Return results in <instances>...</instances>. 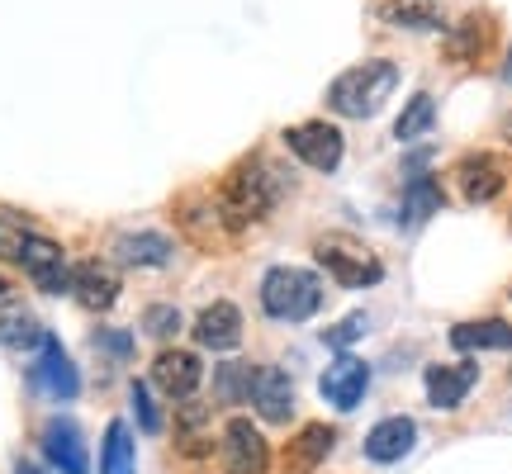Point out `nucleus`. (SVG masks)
I'll return each instance as SVG.
<instances>
[{
    "label": "nucleus",
    "mask_w": 512,
    "mask_h": 474,
    "mask_svg": "<svg viewBox=\"0 0 512 474\" xmlns=\"http://www.w3.org/2000/svg\"><path fill=\"white\" fill-rule=\"evenodd\" d=\"M342 143H347L342 128L328 124V119H304V124L285 128V147L313 171H337L342 166Z\"/></svg>",
    "instance_id": "nucleus-4"
},
{
    "label": "nucleus",
    "mask_w": 512,
    "mask_h": 474,
    "mask_svg": "<svg viewBox=\"0 0 512 474\" xmlns=\"http://www.w3.org/2000/svg\"><path fill=\"white\" fill-rule=\"evenodd\" d=\"M451 347L456 351H512V328L503 318L456 323V328H451Z\"/></svg>",
    "instance_id": "nucleus-18"
},
{
    "label": "nucleus",
    "mask_w": 512,
    "mask_h": 474,
    "mask_svg": "<svg viewBox=\"0 0 512 474\" xmlns=\"http://www.w3.org/2000/svg\"><path fill=\"white\" fill-rule=\"evenodd\" d=\"M72 294H76V304L91 313L114 309V299H119V271H114L110 261H81L72 271Z\"/></svg>",
    "instance_id": "nucleus-13"
},
{
    "label": "nucleus",
    "mask_w": 512,
    "mask_h": 474,
    "mask_svg": "<svg viewBox=\"0 0 512 474\" xmlns=\"http://www.w3.org/2000/svg\"><path fill=\"white\" fill-rule=\"evenodd\" d=\"M275 200H280V176H275L266 162H247L228 176L219 209L233 228H247V223L266 219V214L275 209Z\"/></svg>",
    "instance_id": "nucleus-3"
},
{
    "label": "nucleus",
    "mask_w": 512,
    "mask_h": 474,
    "mask_svg": "<svg viewBox=\"0 0 512 474\" xmlns=\"http://www.w3.org/2000/svg\"><path fill=\"white\" fill-rule=\"evenodd\" d=\"M43 456L53 460L62 474H91V456H86V437L72 418H53L43 427Z\"/></svg>",
    "instance_id": "nucleus-11"
},
{
    "label": "nucleus",
    "mask_w": 512,
    "mask_h": 474,
    "mask_svg": "<svg viewBox=\"0 0 512 474\" xmlns=\"http://www.w3.org/2000/svg\"><path fill=\"white\" fill-rule=\"evenodd\" d=\"M138 470V446H133V432L128 422L114 418L105 427V446H100V474H133Z\"/></svg>",
    "instance_id": "nucleus-21"
},
{
    "label": "nucleus",
    "mask_w": 512,
    "mask_h": 474,
    "mask_svg": "<svg viewBox=\"0 0 512 474\" xmlns=\"http://www.w3.org/2000/svg\"><path fill=\"white\" fill-rule=\"evenodd\" d=\"M503 138H512V114H508V119H503Z\"/></svg>",
    "instance_id": "nucleus-35"
},
{
    "label": "nucleus",
    "mask_w": 512,
    "mask_h": 474,
    "mask_svg": "<svg viewBox=\"0 0 512 474\" xmlns=\"http://www.w3.org/2000/svg\"><path fill=\"white\" fill-rule=\"evenodd\" d=\"M361 332H366V313H351V318H342V323H332V328L323 332V342H328V347H337V351H347Z\"/></svg>",
    "instance_id": "nucleus-31"
},
{
    "label": "nucleus",
    "mask_w": 512,
    "mask_h": 474,
    "mask_svg": "<svg viewBox=\"0 0 512 474\" xmlns=\"http://www.w3.org/2000/svg\"><path fill=\"white\" fill-rule=\"evenodd\" d=\"M34 384L43 389V394H48V399H57V403H72L76 394H81V375H76L72 356L62 351V342H57L53 332H48V342L38 347Z\"/></svg>",
    "instance_id": "nucleus-8"
},
{
    "label": "nucleus",
    "mask_w": 512,
    "mask_h": 474,
    "mask_svg": "<svg viewBox=\"0 0 512 474\" xmlns=\"http://www.w3.org/2000/svg\"><path fill=\"white\" fill-rule=\"evenodd\" d=\"M384 19H389V24H403V29H422V34L441 29V10H432V5H413V0L384 5Z\"/></svg>",
    "instance_id": "nucleus-25"
},
{
    "label": "nucleus",
    "mask_w": 512,
    "mask_h": 474,
    "mask_svg": "<svg viewBox=\"0 0 512 474\" xmlns=\"http://www.w3.org/2000/svg\"><path fill=\"white\" fill-rule=\"evenodd\" d=\"M437 209H441V185L432 181V176L408 181V190H403V223H408V228H422Z\"/></svg>",
    "instance_id": "nucleus-22"
},
{
    "label": "nucleus",
    "mask_w": 512,
    "mask_h": 474,
    "mask_svg": "<svg viewBox=\"0 0 512 474\" xmlns=\"http://www.w3.org/2000/svg\"><path fill=\"white\" fill-rule=\"evenodd\" d=\"M29 237H34V228L19 219V214H0V256H5V261H15L19 266V256H24V247H29Z\"/></svg>",
    "instance_id": "nucleus-27"
},
{
    "label": "nucleus",
    "mask_w": 512,
    "mask_h": 474,
    "mask_svg": "<svg viewBox=\"0 0 512 474\" xmlns=\"http://www.w3.org/2000/svg\"><path fill=\"white\" fill-rule=\"evenodd\" d=\"M479 48H484V19H460V29H451V38H446V57L451 62H475Z\"/></svg>",
    "instance_id": "nucleus-24"
},
{
    "label": "nucleus",
    "mask_w": 512,
    "mask_h": 474,
    "mask_svg": "<svg viewBox=\"0 0 512 474\" xmlns=\"http://www.w3.org/2000/svg\"><path fill=\"white\" fill-rule=\"evenodd\" d=\"M503 185H508V171H503V162H494L489 152L460 157V166H456V190H460V200L489 204V200H498V195H503Z\"/></svg>",
    "instance_id": "nucleus-10"
},
{
    "label": "nucleus",
    "mask_w": 512,
    "mask_h": 474,
    "mask_svg": "<svg viewBox=\"0 0 512 474\" xmlns=\"http://www.w3.org/2000/svg\"><path fill=\"white\" fill-rule=\"evenodd\" d=\"M95 347L105 351V356H114V361H128V356H133V337L119 328H100L95 332Z\"/></svg>",
    "instance_id": "nucleus-32"
},
{
    "label": "nucleus",
    "mask_w": 512,
    "mask_h": 474,
    "mask_svg": "<svg viewBox=\"0 0 512 474\" xmlns=\"http://www.w3.org/2000/svg\"><path fill=\"white\" fill-rule=\"evenodd\" d=\"M133 413H138V427L143 432H162V413H157V403H152V389H147L143 380H133Z\"/></svg>",
    "instance_id": "nucleus-30"
},
{
    "label": "nucleus",
    "mask_w": 512,
    "mask_h": 474,
    "mask_svg": "<svg viewBox=\"0 0 512 474\" xmlns=\"http://www.w3.org/2000/svg\"><path fill=\"white\" fill-rule=\"evenodd\" d=\"M427 403L441 408V413H456L460 403L470 399V389L479 384V365L475 361H456V365H427Z\"/></svg>",
    "instance_id": "nucleus-9"
},
{
    "label": "nucleus",
    "mask_w": 512,
    "mask_h": 474,
    "mask_svg": "<svg viewBox=\"0 0 512 474\" xmlns=\"http://www.w3.org/2000/svg\"><path fill=\"white\" fill-rule=\"evenodd\" d=\"M318 261H323V271L337 280V285H347V290H366V285H380L384 280V266L375 261L370 252L361 247H347V242H318Z\"/></svg>",
    "instance_id": "nucleus-5"
},
{
    "label": "nucleus",
    "mask_w": 512,
    "mask_h": 474,
    "mask_svg": "<svg viewBox=\"0 0 512 474\" xmlns=\"http://www.w3.org/2000/svg\"><path fill=\"white\" fill-rule=\"evenodd\" d=\"M0 294H10V285H5V275H0Z\"/></svg>",
    "instance_id": "nucleus-36"
},
{
    "label": "nucleus",
    "mask_w": 512,
    "mask_h": 474,
    "mask_svg": "<svg viewBox=\"0 0 512 474\" xmlns=\"http://www.w3.org/2000/svg\"><path fill=\"white\" fill-rule=\"evenodd\" d=\"M337 446V432H332L328 422H309V427H299V437L290 441V470L294 474H309L318 470L328 451Z\"/></svg>",
    "instance_id": "nucleus-20"
},
{
    "label": "nucleus",
    "mask_w": 512,
    "mask_h": 474,
    "mask_svg": "<svg viewBox=\"0 0 512 474\" xmlns=\"http://www.w3.org/2000/svg\"><path fill=\"white\" fill-rule=\"evenodd\" d=\"M261 309L280 323H304L323 309V280L304 266H271L261 275Z\"/></svg>",
    "instance_id": "nucleus-2"
},
{
    "label": "nucleus",
    "mask_w": 512,
    "mask_h": 474,
    "mask_svg": "<svg viewBox=\"0 0 512 474\" xmlns=\"http://www.w3.org/2000/svg\"><path fill=\"white\" fill-rule=\"evenodd\" d=\"M394 86H399V67L375 57V62H361V67H351V72H342L332 81L328 105L337 114H347V119H370L394 95Z\"/></svg>",
    "instance_id": "nucleus-1"
},
{
    "label": "nucleus",
    "mask_w": 512,
    "mask_h": 474,
    "mask_svg": "<svg viewBox=\"0 0 512 474\" xmlns=\"http://www.w3.org/2000/svg\"><path fill=\"white\" fill-rule=\"evenodd\" d=\"M176 256L171 247V237L166 233H124L114 237V261H124V266H166Z\"/></svg>",
    "instance_id": "nucleus-17"
},
{
    "label": "nucleus",
    "mask_w": 512,
    "mask_h": 474,
    "mask_svg": "<svg viewBox=\"0 0 512 474\" xmlns=\"http://www.w3.org/2000/svg\"><path fill=\"white\" fill-rule=\"evenodd\" d=\"M370 389V365L361 361V356H337V361L323 370V380H318V394L328 399V408H337V413H356V403L366 399Z\"/></svg>",
    "instance_id": "nucleus-6"
},
{
    "label": "nucleus",
    "mask_w": 512,
    "mask_h": 474,
    "mask_svg": "<svg viewBox=\"0 0 512 474\" xmlns=\"http://www.w3.org/2000/svg\"><path fill=\"white\" fill-rule=\"evenodd\" d=\"M195 342H200L204 351H233L242 342V313L233 309L228 299L209 304V309L195 318Z\"/></svg>",
    "instance_id": "nucleus-16"
},
{
    "label": "nucleus",
    "mask_w": 512,
    "mask_h": 474,
    "mask_svg": "<svg viewBox=\"0 0 512 474\" xmlns=\"http://www.w3.org/2000/svg\"><path fill=\"white\" fill-rule=\"evenodd\" d=\"M413 446H418V422L413 418H384L366 432V456L375 460V465H394V460H403Z\"/></svg>",
    "instance_id": "nucleus-15"
},
{
    "label": "nucleus",
    "mask_w": 512,
    "mask_h": 474,
    "mask_svg": "<svg viewBox=\"0 0 512 474\" xmlns=\"http://www.w3.org/2000/svg\"><path fill=\"white\" fill-rule=\"evenodd\" d=\"M252 408L261 413L266 422H290V413H294V380L285 375V370H256L252 375Z\"/></svg>",
    "instance_id": "nucleus-14"
},
{
    "label": "nucleus",
    "mask_w": 512,
    "mask_h": 474,
    "mask_svg": "<svg viewBox=\"0 0 512 474\" xmlns=\"http://www.w3.org/2000/svg\"><path fill=\"white\" fill-rule=\"evenodd\" d=\"M204 422H209V413H204L200 403H185L181 408V451L185 456H200L204 451Z\"/></svg>",
    "instance_id": "nucleus-29"
},
{
    "label": "nucleus",
    "mask_w": 512,
    "mask_h": 474,
    "mask_svg": "<svg viewBox=\"0 0 512 474\" xmlns=\"http://www.w3.org/2000/svg\"><path fill=\"white\" fill-rule=\"evenodd\" d=\"M432 124H437V100L422 91V95H413V100L403 105V114L394 119V138H399V143H413V138H422Z\"/></svg>",
    "instance_id": "nucleus-23"
},
{
    "label": "nucleus",
    "mask_w": 512,
    "mask_h": 474,
    "mask_svg": "<svg viewBox=\"0 0 512 474\" xmlns=\"http://www.w3.org/2000/svg\"><path fill=\"white\" fill-rule=\"evenodd\" d=\"M214 394H219V403H242L252 394V365H219L214 370Z\"/></svg>",
    "instance_id": "nucleus-26"
},
{
    "label": "nucleus",
    "mask_w": 512,
    "mask_h": 474,
    "mask_svg": "<svg viewBox=\"0 0 512 474\" xmlns=\"http://www.w3.org/2000/svg\"><path fill=\"white\" fill-rule=\"evenodd\" d=\"M10 474H43V470H38V465H29V460H19V465H15Z\"/></svg>",
    "instance_id": "nucleus-33"
},
{
    "label": "nucleus",
    "mask_w": 512,
    "mask_h": 474,
    "mask_svg": "<svg viewBox=\"0 0 512 474\" xmlns=\"http://www.w3.org/2000/svg\"><path fill=\"white\" fill-rule=\"evenodd\" d=\"M223 470L228 474H266V465H271V446H266V437L256 432L247 418H233L228 427H223Z\"/></svg>",
    "instance_id": "nucleus-7"
},
{
    "label": "nucleus",
    "mask_w": 512,
    "mask_h": 474,
    "mask_svg": "<svg viewBox=\"0 0 512 474\" xmlns=\"http://www.w3.org/2000/svg\"><path fill=\"white\" fill-rule=\"evenodd\" d=\"M43 342H48V332H43V323L24 304H15V299L0 304V347L29 351V347H43Z\"/></svg>",
    "instance_id": "nucleus-19"
},
{
    "label": "nucleus",
    "mask_w": 512,
    "mask_h": 474,
    "mask_svg": "<svg viewBox=\"0 0 512 474\" xmlns=\"http://www.w3.org/2000/svg\"><path fill=\"white\" fill-rule=\"evenodd\" d=\"M503 81L512 86V48H508V62H503Z\"/></svg>",
    "instance_id": "nucleus-34"
},
{
    "label": "nucleus",
    "mask_w": 512,
    "mask_h": 474,
    "mask_svg": "<svg viewBox=\"0 0 512 474\" xmlns=\"http://www.w3.org/2000/svg\"><path fill=\"white\" fill-rule=\"evenodd\" d=\"M204 380V365L195 351H162L152 361V384L162 389L166 399H190Z\"/></svg>",
    "instance_id": "nucleus-12"
},
{
    "label": "nucleus",
    "mask_w": 512,
    "mask_h": 474,
    "mask_svg": "<svg viewBox=\"0 0 512 474\" xmlns=\"http://www.w3.org/2000/svg\"><path fill=\"white\" fill-rule=\"evenodd\" d=\"M143 332L157 337V342H171V337L181 332V309H176V304H152V309L143 313Z\"/></svg>",
    "instance_id": "nucleus-28"
}]
</instances>
